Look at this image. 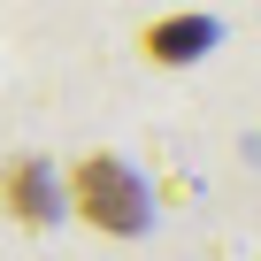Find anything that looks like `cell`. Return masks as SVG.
Returning <instances> with one entry per match:
<instances>
[{
    "label": "cell",
    "instance_id": "6da1fadb",
    "mask_svg": "<svg viewBox=\"0 0 261 261\" xmlns=\"http://www.w3.org/2000/svg\"><path fill=\"white\" fill-rule=\"evenodd\" d=\"M69 200H77V215H85L92 230H108V238H139V230H146V192H139V177H130L115 154H85V162L69 169Z\"/></svg>",
    "mask_w": 261,
    "mask_h": 261
},
{
    "label": "cell",
    "instance_id": "7a4b0ae2",
    "mask_svg": "<svg viewBox=\"0 0 261 261\" xmlns=\"http://www.w3.org/2000/svg\"><path fill=\"white\" fill-rule=\"evenodd\" d=\"M0 207H8L16 223H31V230H39V223H54V207H62V200H54V177H46V162H39V154H16L8 169H0Z\"/></svg>",
    "mask_w": 261,
    "mask_h": 261
},
{
    "label": "cell",
    "instance_id": "3957f363",
    "mask_svg": "<svg viewBox=\"0 0 261 261\" xmlns=\"http://www.w3.org/2000/svg\"><path fill=\"white\" fill-rule=\"evenodd\" d=\"M207 46H215V23H207V16H169V23L146 31V54H154V62H192V54H207Z\"/></svg>",
    "mask_w": 261,
    "mask_h": 261
}]
</instances>
